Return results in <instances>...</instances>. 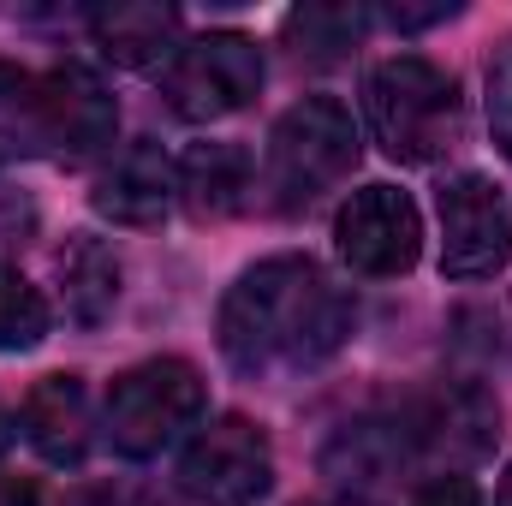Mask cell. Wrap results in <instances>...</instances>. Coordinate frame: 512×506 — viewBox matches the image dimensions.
Listing matches in <instances>:
<instances>
[{"mask_svg":"<svg viewBox=\"0 0 512 506\" xmlns=\"http://www.w3.org/2000/svg\"><path fill=\"white\" fill-rule=\"evenodd\" d=\"M358 328L352 292L316 256L280 251L251 262L221 298V358L251 381L298 376L328 364Z\"/></svg>","mask_w":512,"mask_h":506,"instance_id":"6da1fadb","label":"cell"},{"mask_svg":"<svg viewBox=\"0 0 512 506\" xmlns=\"http://www.w3.org/2000/svg\"><path fill=\"white\" fill-rule=\"evenodd\" d=\"M364 108H370V131L393 161L423 167L441 161L459 143V78L447 66H435L429 54H393L370 72L364 84Z\"/></svg>","mask_w":512,"mask_h":506,"instance_id":"7a4b0ae2","label":"cell"},{"mask_svg":"<svg viewBox=\"0 0 512 506\" xmlns=\"http://www.w3.org/2000/svg\"><path fill=\"white\" fill-rule=\"evenodd\" d=\"M358 120L340 96H304L292 102L274 131H268V155H262V185L274 197V209L298 215L304 203H316L322 191H334L352 167H358Z\"/></svg>","mask_w":512,"mask_h":506,"instance_id":"3957f363","label":"cell"},{"mask_svg":"<svg viewBox=\"0 0 512 506\" xmlns=\"http://www.w3.org/2000/svg\"><path fill=\"white\" fill-rule=\"evenodd\" d=\"M203 411H209V381L191 358H143V364L120 370L102 399L108 441L126 459L167 453L173 441L203 429Z\"/></svg>","mask_w":512,"mask_h":506,"instance_id":"277c9868","label":"cell"},{"mask_svg":"<svg viewBox=\"0 0 512 506\" xmlns=\"http://www.w3.org/2000/svg\"><path fill=\"white\" fill-rule=\"evenodd\" d=\"M262 90V48L239 30H209L179 42V54L161 66V96L179 120H227L251 108Z\"/></svg>","mask_w":512,"mask_h":506,"instance_id":"5b68a950","label":"cell"},{"mask_svg":"<svg viewBox=\"0 0 512 506\" xmlns=\"http://www.w3.org/2000/svg\"><path fill=\"white\" fill-rule=\"evenodd\" d=\"M179 489L203 506H251L274 489V447L262 423L227 411L203 423L179 459Z\"/></svg>","mask_w":512,"mask_h":506,"instance_id":"8992f818","label":"cell"},{"mask_svg":"<svg viewBox=\"0 0 512 506\" xmlns=\"http://www.w3.org/2000/svg\"><path fill=\"white\" fill-rule=\"evenodd\" d=\"M441 215V274L447 280H489L512 262V203L483 173H453L435 197Z\"/></svg>","mask_w":512,"mask_h":506,"instance_id":"52a82bcc","label":"cell"},{"mask_svg":"<svg viewBox=\"0 0 512 506\" xmlns=\"http://www.w3.org/2000/svg\"><path fill=\"white\" fill-rule=\"evenodd\" d=\"M334 245H340V262L364 280L411 274L423 256V215L399 185H364L340 203Z\"/></svg>","mask_w":512,"mask_h":506,"instance_id":"ba28073f","label":"cell"},{"mask_svg":"<svg viewBox=\"0 0 512 506\" xmlns=\"http://www.w3.org/2000/svg\"><path fill=\"white\" fill-rule=\"evenodd\" d=\"M120 131V108L90 66H54L36 78V143L54 161H96Z\"/></svg>","mask_w":512,"mask_h":506,"instance_id":"9c48e42d","label":"cell"},{"mask_svg":"<svg viewBox=\"0 0 512 506\" xmlns=\"http://www.w3.org/2000/svg\"><path fill=\"white\" fill-rule=\"evenodd\" d=\"M179 197V167L167 161L161 143L137 137L126 143L102 173H96V191H90V209L114 227H155Z\"/></svg>","mask_w":512,"mask_h":506,"instance_id":"30bf717a","label":"cell"},{"mask_svg":"<svg viewBox=\"0 0 512 506\" xmlns=\"http://www.w3.org/2000/svg\"><path fill=\"white\" fill-rule=\"evenodd\" d=\"M405 429H411L417 453H447V459L471 465L501 441V405L483 387H441L405 411Z\"/></svg>","mask_w":512,"mask_h":506,"instance_id":"8fae6325","label":"cell"},{"mask_svg":"<svg viewBox=\"0 0 512 506\" xmlns=\"http://www.w3.org/2000/svg\"><path fill=\"white\" fill-rule=\"evenodd\" d=\"M18 435L60 471L84 465L96 447V411L78 376H42L18 405Z\"/></svg>","mask_w":512,"mask_h":506,"instance_id":"7c38bea8","label":"cell"},{"mask_svg":"<svg viewBox=\"0 0 512 506\" xmlns=\"http://www.w3.org/2000/svg\"><path fill=\"white\" fill-rule=\"evenodd\" d=\"M417 459V441L405 429V417H364V423H346L328 453H322V471L346 489V495H370L393 483L405 465Z\"/></svg>","mask_w":512,"mask_h":506,"instance_id":"4fadbf2b","label":"cell"},{"mask_svg":"<svg viewBox=\"0 0 512 506\" xmlns=\"http://www.w3.org/2000/svg\"><path fill=\"white\" fill-rule=\"evenodd\" d=\"M173 167H179V203L197 221L239 215L256 191V161L245 143H191Z\"/></svg>","mask_w":512,"mask_h":506,"instance_id":"5bb4252c","label":"cell"},{"mask_svg":"<svg viewBox=\"0 0 512 506\" xmlns=\"http://www.w3.org/2000/svg\"><path fill=\"white\" fill-rule=\"evenodd\" d=\"M179 30H185V18L173 6H149V0H126V6L90 12V36H96L102 60H114L126 72L167 66L179 54Z\"/></svg>","mask_w":512,"mask_h":506,"instance_id":"9a60e30c","label":"cell"},{"mask_svg":"<svg viewBox=\"0 0 512 506\" xmlns=\"http://www.w3.org/2000/svg\"><path fill=\"white\" fill-rule=\"evenodd\" d=\"M54 268H60L66 316L78 328H102L114 316V304H120V262H114V251L96 233H72L60 245V256H54Z\"/></svg>","mask_w":512,"mask_h":506,"instance_id":"2e32d148","label":"cell"},{"mask_svg":"<svg viewBox=\"0 0 512 506\" xmlns=\"http://www.w3.org/2000/svg\"><path fill=\"white\" fill-rule=\"evenodd\" d=\"M364 24L370 18L358 6H298V12H286L280 36L298 60H340L346 48H358Z\"/></svg>","mask_w":512,"mask_h":506,"instance_id":"e0dca14e","label":"cell"},{"mask_svg":"<svg viewBox=\"0 0 512 506\" xmlns=\"http://www.w3.org/2000/svg\"><path fill=\"white\" fill-rule=\"evenodd\" d=\"M48 298L18 274V268H6L0 262V352H30V346H42L48 340Z\"/></svg>","mask_w":512,"mask_h":506,"instance_id":"ac0fdd59","label":"cell"},{"mask_svg":"<svg viewBox=\"0 0 512 506\" xmlns=\"http://www.w3.org/2000/svg\"><path fill=\"white\" fill-rule=\"evenodd\" d=\"M42 149L36 143V78L0 60V167Z\"/></svg>","mask_w":512,"mask_h":506,"instance_id":"d6986e66","label":"cell"},{"mask_svg":"<svg viewBox=\"0 0 512 506\" xmlns=\"http://www.w3.org/2000/svg\"><path fill=\"white\" fill-rule=\"evenodd\" d=\"M483 84H489V131H495L501 155L512 161V36H501V42H495Z\"/></svg>","mask_w":512,"mask_h":506,"instance_id":"ffe728a7","label":"cell"},{"mask_svg":"<svg viewBox=\"0 0 512 506\" xmlns=\"http://www.w3.org/2000/svg\"><path fill=\"white\" fill-rule=\"evenodd\" d=\"M411 506H483V495H477V483L465 471H441L411 495Z\"/></svg>","mask_w":512,"mask_h":506,"instance_id":"44dd1931","label":"cell"},{"mask_svg":"<svg viewBox=\"0 0 512 506\" xmlns=\"http://www.w3.org/2000/svg\"><path fill=\"white\" fill-rule=\"evenodd\" d=\"M36 483L30 477H12V471H0V506H36Z\"/></svg>","mask_w":512,"mask_h":506,"instance_id":"7402d4cb","label":"cell"},{"mask_svg":"<svg viewBox=\"0 0 512 506\" xmlns=\"http://www.w3.org/2000/svg\"><path fill=\"white\" fill-rule=\"evenodd\" d=\"M495 506H512V465H507V477H501V489H495Z\"/></svg>","mask_w":512,"mask_h":506,"instance_id":"603a6c76","label":"cell"},{"mask_svg":"<svg viewBox=\"0 0 512 506\" xmlns=\"http://www.w3.org/2000/svg\"><path fill=\"white\" fill-rule=\"evenodd\" d=\"M6 441H12V429H6V411H0V453H6Z\"/></svg>","mask_w":512,"mask_h":506,"instance_id":"cb8c5ba5","label":"cell"},{"mask_svg":"<svg viewBox=\"0 0 512 506\" xmlns=\"http://www.w3.org/2000/svg\"><path fill=\"white\" fill-rule=\"evenodd\" d=\"M334 506H352V501H334Z\"/></svg>","mask_w":512,"mask_h":506,"instance_id":"d4e9b609","label":"cell"}]
</instances>
